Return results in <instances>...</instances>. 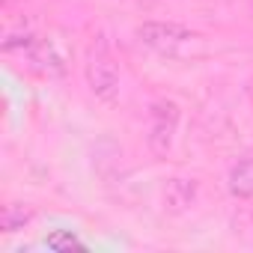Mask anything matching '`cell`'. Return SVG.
<instances>
[{"instance_id":"6da1fadb","label":"cell","mask_w":253,"mask_h":253,"mask_svg":"<svg viewBox=\"0 0 253 253\" xmlns=\"http://www.w3.org/2000/svg\"><path fill=\"white\" fill-rule=\"evenodd\" d=\"M137 39L140 45H146L149 51L167 60H191L206 51L203 36L176 21H143L137 27Z\"/></svg>"},{"instance_id":"7a4b0ae2","label":"cell","mask_w":253,"mask_h":253,"mask_svg":"<svg viewBox=\"0 0 253 253\" xmlns=\"http://www.w3.org/2000/svg\"><path fill=\"white\" fill-rule=\"evenodd\" d=\"M3 51L6 54H18L21 63L30 72H36V75H48V78L66 75V57H63V51L48 36H36L33 30L9 33L3 39Z\"/></svg>"},{"instance_id":"3957f363","label":"cell","mask_w":253,"mask_h":253,"mask_svg":"<svg viewBox=\"0 0 253 253\" xmlns=\"http://www.w3.org/2000/svg\"><path fill=\"white\" fill-rule=\"evenodd\" d=\"M84 81L89 86V92L104 101V104H113L119 98V89H122V75H119V66L113 60V54L98 42V45H89L86 57H84Z\"/></svg>"},{"instance_id":"277c9868","label":"cell","mask_w":253,"mask_h":253,"mask_svg":"<svg viewBox=\"0 0 253 253\" xmlns=\"http://www.w3.org/2000/svg\"><path fill=\"white\" fill-rule=\"evenodd\" d=\"M176 128H179V104L173 98H155L149 104V122H146V146L155 158L170 155Z\"/></svg>"},{"instance_id":"5b68a950","label":"cell","mask_w":253,"mask_h":253,"mask_svg":"<svg viewBox=\"0 0 253 253\" xmlns=\"http://www.w3.org/2000/svg\"><path fill=\"white\" fill-rule=\"evenodd\" d=\"M197 197V182L194 179H170L164 191V203L170 211H185Z\"/></svg>"},{"instance_id":"8992f818","label":"cell","mask_w":253,"mask_h":253,"mask_svg":"<svg viewBox=\"0 0 253 253\" xmlns=\"http://www.w3.org/2000/svg\"><path fill=\"white\" fill-rule=\"evenodd\" d=\"M229 194L238 197V200H250L253 197V155L241 158L229 170Z\"/></svg>"},{"instance_id":"52a82bcc","label":"cell","mask_w":253,"mask_h":253,"mask_svg":"<svg viewBox=\"0 0 253 253\" xmlns=\"http://www.w3.org/2000/svg\"><path fill=\"white\" fill-rule=\"evenodd\" d=\"M30 217H33L30 206L6 203L3 211H0V229H3V232H18V229H24V223H30Z\"/></svg>"},{"instance_id":"ba28073f","label":"cell","mask_w":253,"mask_h":253,"mask_svg":"<svg viewBox=\"0 0 253 253\" xmlns=\"http://www.w3.org/2000/svg\"><path fill=\"white\" fill-rule=\"evenodd\" d=\"M48 244H51V247H57V250H72V247H81V241H78V238H69V235H54V238H48Z\"/></svg>"},{"instance_id":"9c48e42d","label":"cell","mask_w":253,"mask_h":253,"mask_svg":"<svg viewBox=\"0 0 253 253\" xmlns=\"http://www.w3.org/2000/svg\"><path fill=\"white\" fill-rule=\"evenodd\" d=\"M244 89H247V98L253 101V75H250V81H247V86H244Z\"/></svg>"}]
</instances>
